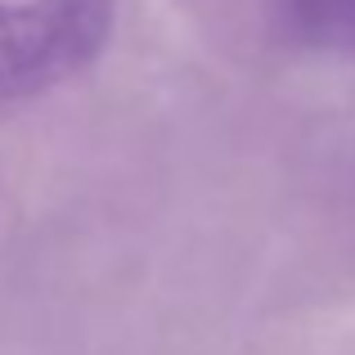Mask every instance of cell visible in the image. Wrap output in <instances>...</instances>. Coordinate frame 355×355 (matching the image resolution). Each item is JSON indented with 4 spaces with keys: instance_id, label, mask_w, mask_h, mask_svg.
<instances>
[{
    "instance_id": "6da1fadb",
    "label": "cell",
    "mask_w": 355,
    "mask_h": 355,
    "mask_svg": "<svg viewBox=\"0 0 355 355\" xmlns=\"http://www.w3.org/2000/svg\"><path fill=\"white\" fill-rule=\"evenodd\" d=\"M108 32L113 0H0V108L90 68Z\"/></svg>"
},
{
    "instance_id": "7a4b0ae2",
    "label": "cell",
    "mask_w": 355,
    "mask_h": 355,
    "mask_svg": "<svg viewBox=\"0 0 355 355\" xmlns=\"http://www.w3.org/2000/svg\"><path fill=\"white\" fill-rule=\"evenodd\" d=\"M279 23L306 50L355 54V0H275Z\"/></svg>"
}]
</instances>
